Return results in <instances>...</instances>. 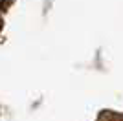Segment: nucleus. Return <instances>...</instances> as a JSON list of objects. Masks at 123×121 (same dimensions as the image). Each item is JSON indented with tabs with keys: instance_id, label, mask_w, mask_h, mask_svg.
I'll return each mask as SVG.
<instances>
[{
	"instance_id": "1",
	"label": "nucleus",
	"mask_w": 123,
	"mask_h": 121,
	"mask_svg": "<svg viewBox=\"0 0 123 121\" xmlns=\"http://www.w3.org/2000/svg\"><path fill=\"white\" fill-rule=\"evenodd\" d=\"M6 2H7V0H0V7H2V6H4Z\"/></svg>"
}]
</instances>
